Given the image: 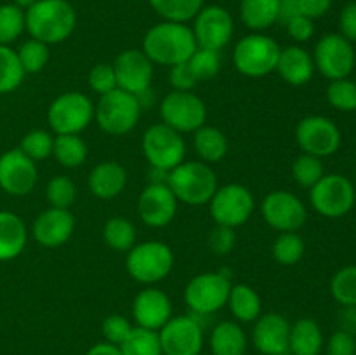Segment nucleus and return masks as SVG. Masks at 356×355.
Segmentation results:
<instances>
[{
  "instance_id": "58836bf2",
  "label": "nucleus",
  "mask_w": 356,
  "mask_h": 355,
  "mask_svg": "<svg viewBox=\"0 0 356 355\" xmlns=\"http://www.w3.org/2000/svg\"><path fill=\"white\" fill-rule=\"evenodd\" d=\"M325 174V167L320 157L301 153L292 162V178L301 188H312L318 183Z\"/></svg>"
},
{
  "instance_id": "f704fd0d",
  "label": "nucleus",
  "mask_w": 356,
  "mask_h": 355,
  "mask_svg": "<svg viewBox=\"0 0 356 355\" xmlns=\"http://www.w3.org/2000/svg\"><path fill=\"white\" fill-rule=\"evenodd\" d=\"M306 251L305 239L298 232H284L275 239L271 254L282 267H294L302 260Z\"/></svg>"
},
{
  "instance_id": "cd10ccee",
  "label": "nucleus",
  "mask_w": 356,
  "mask_h": 355,
  "mask_svg": "<svg viewBox=\"0 0 356 355\" xmlns=\"http://www.w3.org/2000/svg\"><path fill=\"white\" fill-rule=\"evenodd\" d=\"M323 333L318 322L309 317L291 324L289 333V354L291 355H320L323 350Z\"/></svg>"
},
{
  "instance_id": "6e6d98bb",
  "label": "nucleus",
  "mask_w": 356,
  "mask_h": 355,
  "mask_svg": "<svg viewBox=\"0 0 356 355\" xmlns=\"http://www.w3.org/2000/svg\"><path fill=\"white\" fill-rule=\"evenodd\" d=\"M299 0H278V21L287 24L292 17L299 16Z\"/></svg>"
},
{
  "instance_id": "4d7b16f0",
  "label": "nucleus",
  "mask_w": 356,
  "mask_h": 355,
  "mask_svg": "<svg viewBox=\"0 0 356 355\" xmlns=\"http://www.w3.org/2000/svg\"><path fill=\"white\" fill-rule=\"evenodd\" d=\"M86 355H122L120 347L117 345H111L108 341H101V343L92 345V347L87 350Z\"/></svg>"
},
{
  "instance_id": "9b49d317",
  "label": "nucleus",
  "mask_w": 356,
  "mask_h": 355,
  "mask_svg": "<svg viewBox=\"0 0 356 355\" xmlns=\"http://www.w3.org/2000/svg\"><path fill=\"white\" fill-rule=\"evenodd\" d=\"M256 209L252 191L240 183H228L218 187L209 200V212L216 225L238 228L245 225Z\"/></svg>"
},
{
  "instance_id": "f03ea898",
  "label": "nucleus",
  "mask_w": 356,
  "mask_h": 355,
  "mask_svg": "<svg viewBox=\"0 0 356 355\" xmlns=\"http://www.w3.org/2000/svg\"><path fill=\"white\" fill-rule=\"evenodd\" d=\"M24 24L31 38L56 45L73 33L76 13L66 0H37L30 9L24 10Z\"/></svg>"
},
{
  "instance_id": "c756f323",
  "label": "nucleus",
  "mask_w": 356,
  "mask_h": 355,
  "mask_svg": "<svg viewBox=\"0 0 356 355\" xmlns=\"http://www.w3.org/2000/svg\"><path fill=\"white\" fill-rule=\"evenodd\" d=\"M193 148L202 162L216 164L225 159L229 143L221 129L205 124L193 132Z\"/></svg>"
},
{
  "instance_id": "dca6fc26",
  "label": "nucleus",
  "mask_w": 356,
  "mask_h": 355,
  "mask_svg": "<svg viewBox=\"0 0 356 355\" xmlns=\"http://www.w3.org/2000/svg\"><path fill=\"white\" fill-rule=\"evenodd\" d=\"M264 221L277 232H298L308 219V209L296 194L287 190L270 191L261 204Z\"/></svg>"
},
{
  "instance_id": "9d476101",
  "label": "nucleus",
  "mask_w": 356,
  "mask_h": 355,
  "mask_svg": "<svg viewBox=\"0 0 356 355\" xmlns=\"http://www.w3.org/2000/svg\"><path fill=\"white\" fill-rule=\"evenodd\" d=\"M94 120V103L76 90L63 93L49 104L47 122L54 134H80Z\"/></svg>"
},
{
  "instance_id": "de8ad7c7",
  "label": "nucleus",
  "mask_w": 356,
  "mask_h": 355,
  "mask_svg": "<svg viewBox=\"0 0 356 355\" xmlns=\"http://www.w3.org/2000/svg\"><path fill=\"white\" fill-rule=\"evenodd\" d=\"M132 329H134V326H132L131 320L127 317L120 315V313H111L101 324V334H103L104 341L117 345V347H120L127 340Z\"/></svg>"
},
{
  "instance_id": "a18cd8bd",
  "label": "nucleus",
  "mask_w": 356,
  "mask_h": 355,
  "mask_svg": "<svg viewBox=\"0 0 356 355\" xmlns=\"http://www.w3.org/2000/svg\"><path fill=\"white\" fill-rule=\"evenodd\" d=\"M327 101L339 111H356V82L350 79L330 80L327 87Z\"/></svg>"
},
{
  "instance_id": "49530a36",
  "label": "nucleus",
  "mask_w": 356,
  "mask_h": 355,
  "mask_svg": "<svg viewBox=\"0 0 356 355\" xmlns=\"http://www.w3.org/2000/svg\"><path fill=\"white\" fill-rule=\"evenodd\" d=\"M87 84H89L90 90L96 93L97 96H104V94L118 89L113 65H108V63H97V65H94L90 68L89 77H87Z\"/></svg>"
},
{
  "instance_id": "2f4dec72",
  "label": "nucleus",
  "mask_w": 356,
  "mask_h": 355,
  "mask_svg": "<svg viewBox=\"0 0 356 355\" xmlns=\"http://www.w3.org/2000/svg\"><path fill=\"white\" fill-rule=\"evenodd\" d=\"M89 148L87 143L80 138V134H56L52 157L58 160L59 166L66 169H76L86 164Z\"/></svg>"
},
{
  "instance_id": "ea45409f",
  "label": "nucleus",
  "mask_w": 356,
  "mask_h": 355,
  "mask_svg": "<svg viewBox=\"0 0 356 355\" xmlns=\"http://www.w3.org/2000/svg\"><path fill=\"white\" fill-rule=\"evenodd\" d=\"M16 54L24 73L42 72V70L47 66L49 59H51L49 45L40 40H35V38L23 42V44L19 45V49L16 51Z\"/></svg>"
},
{
  "instance_id": "a878e982",
  "label": "nucleus",
  "mask_w": 356,
  "mask_h": 355,
  "mask_svg": "<svg viewBox=\"0 0 356 355\" xmlns=\"http://www.w3.org/2000/svg\"><path fill=\"white\" fill-rule=\"evenodd\" d=\"M28 242V230L23 219L10 211H0V261L21 256Z\"/></svg>"
},
{
  "instance_id": "393cba45",
  "label": "nucleus",
  "mask_w": 356,
  "mask_h": 355,
  "mask_svg": "<svg viewBox=\"0 0 356 355\" xmlns=\"http://www.w3.org/2000/svg\"><path fill=\"white\" fill-rule=\"evenodd\" d=\"M127 171L117 160H104L96 164L87 178V187L94 197L111 200L118 197L127 187Z\"/></svg>"
},
{
  "instance_id": "2eb2a0df",
  "label": "nucleus",
  "mask_w": 356,
  "mask_h": 355,
  "mask_svg": "<svg viewBox=\"0 0 356 355\" xmlns=\"http://www.w3.org/2000/svg\"><path fill=\"white\" fill-rule=\"evenodd\" d=\"M313 61L325 79H348L355 70L356 52L353 44L341 33H327L316 42Z\"/></svg>"
},
{
  "instance_id": "72a5a7b5",
  "label": "nucleus",
  "mask_w": 356,
  "mask_h": 355,
  "mask_svg": "<svg viewBox=\"0 0 356 355\" xmlns=\"http://www.w3.org/2000/svg\"><path fill=\"white\" fill-rule=\"evenodd\" d=\"M204 2L205 0H149V6L163 21L188 23L204 7Z\"/></svg>"
},
{
  "instance_id": "e433bc0d",
  "label": "nucleus",
  "mask_w": 356,
  "mask_h": 355,
  "mask_svg": "<svg viewBox=\"0 0 356 355\" xmlns=\"http://www.w3.org/2000/svg\"><path fill=\"white\" fill-rule=\"evenodd\" d=\"M26 73L10 45H0V94H9L23 84Z\"/></svg>"
},
{
  "instance_id": "3c124183",
  "label": "nucleus",
  "mask_w": 356,
  "mask_h": 355,
  "mask_svg": "<svg viewBox=\"0 0 356 355\" xmlns=\"http://www.w3.org/2000/svg\"><path fill=\"white\" fill-rule=\"evenodd\" d=\"M169 82L172 86V90H193L198 80L191 73L188 63H181V65L170 66Z\"/></svg>"
},
{
  "instance_id": "79ce46f5",
  "label": "nucleus",
  "mask_w": 356,
  "mask_h": 355,
  "mask_svg": "<svg viewBox=\"0 0 356 355\" xmlns=\"http://www.w3.org/2000/svg\"><path fill=\"white\" fill-rule=\"evenodd\" d=\"M52 146H54V136L45 129H33L26 132L19 143L21 152L33 162L49 159L52 155Z\"/></svg>"
},
{
  "instance_id": "f8f14e48",
  "label": "nucleus",
  "mask_w": 356,
  "mask_h": 355,
  "mask_svg": "<svg viewBox=\"0 0 356 355\" xmlns=\"http://www.w3.org/2000/svg\"><path fill=\"white\" fill-rule=\"evenodd\" d=\"M160 118L174 131L186 134L205 125L207 106L193 90H170L160 103Z\"/></svg>"
},
{
  "instance_id": "b1692460",
  "label": "nucleus",
  "mask_w": 356,
  "mask_h": 355,
  "mask_svg": "<svg viewBox=\"0 0 356 355\" xmlns=\"http://www.w3.org/2000/svg\"><path fill=\"white\" fill-rule=\"evenodd\" d=\"M275 72H278L280 79L289 86H306L312 82L316 72L313 54L301 45H289V47L280 49Z\"/></svg>"
},
{
  "instance_id": "864d4df0",
  "label": "nucleus",
  "mask_w": 356,
  "mask_h": 355,
  "mask_svg": "<svg viewBox=\"0 0 356 355\" xmlns=\"http://www.w3.org/2000/svg\"><path fill=\"white\" fill-rule=\"evenodd\" d=\"M339 33L351 44L356 42V2H348L341 10Z\"/></svg>"
},
{
  "instance_id": "412c9836",
  "label": "nucleus",
  "mask_w": 356,
  "mask_h": 355,
  "mask_svg": "<svg viewBox=\"0 0 356 355\" xmlns=\"http://www.w3.org/2000/svg\"><path fill=\"white\" fill-rule=\"evenodd\" d=\"M172 317V301L162 289L148 285L139 291L132 301V319L136 326L160 331Z\"/></svg>"
},
{
  "instance_id": "8fccbe9b",
  "label": "nucleus",
  "mask_w": 356,
  "mask_h": 355,
  "mask_svg": "<svg viewBox=\"0 0 356 355\" xmlns=\"http://www.w3.org/2000/svg\"><path fill=\"white\" fill-rule=\"evenodd\" d=\"M327 355H356V338L346 329H339L325 345Z\"/></svg>"
},
{
  "instance_id": "052dcab7",
  "label": "nucleus",
  "mask_w": 356,
  "mask_h": 355,
  "mask_svg": "<svg viewBox=\"0 0 356 355\" xmlns=\"http://www.w3.org/2000/svg\"><path fill=\"white\" fill-rule=\"evenodd\" d=\"M200 355H212V354H200Z\"/></svg>"
},
{
  "instance_id": "5fc2aeb1",
  "label": "nucleus",
  "mask_w": 356,
  "mask_h": 355,
  "mask_svg": "<svg viewBox=\"0 0 356 355\" xmlns=\"http://www.w3.org/2000/svg\"><path fill=\"white\" fill-rule=\"evenodd\" d=\"M332 0H299V13L309 19H318L329 13Z\"/></svg>"
},
{
  "instance_id": "f3484780",
  "label": "nucleus",
  "mask_w": 356,
  "mask_h": 355,
  "mask_svg": "<svg viewBox=\"0 0 356 355\" xmlns=\"http://www.w3.org/2000/svg\"><path fill=\"white\" fill-rule=\"evenodd\" d=\"M191 30L198 47L219 52L232 42L235 24L228 9L221 6H204L193 17Z\"/></svg>"
},
{
  "instance_id": "7ed1b4c3",
  "label": "nucleus",
  "mask_w": 356,
  "mask_h": 355,
  "mask_svg": "<svg viewBox=\"0 0 356 355\" xmlns=\"http://www.w3.org/2000/svg\"><path fill=\"white\" fill-rule=\"evenodd\" d=\"M167 184L177 202L200 207L209 204L218 190V176L209 164L202 160H184L169 173Z\"/></svg>"
},
{
  "instance_id": "6e6552de",
  "label": "nucleus",
  "mask_w": 356,
  "mask_h": 355,
  "mask_svg": "<svg viewBox=\"0 0 356 355\" xmlns=\"http://www.w3.org/2000/svg\"><path fill=\"white\" fill-rule=\"evenodd\" d=\"M355 183L343 174H323L322 180L309 188V204L323 218H343L355 207Z\"/></svg>"
},
{
  "instance_id": "423d86ee",
  "label": "nucleus",
  "mask_w": 356,
  "mask_h": 355,
  "mask_svg": "<svg viewBox=\"0 0 356 355\" xmlns=\"http://www.w3.org/2000/svg\"><path fill=\"white\" fill-rule=\"evenodd\" d=\"M280 45L275 38L264 33L245 35L240 38L233 49V65L236 72L249 79H261L277 70Z\"/></svg>"
},
{
  "instance_id": "bb28decb",
  "label": "nucleus",
  "mask_w": 356,
  "mask_h": 355,
  "mask_svg": "<svg viewBox=\"0 0 356 355\" xmlns=\"http://www.w3.org/2000/svg\"><path fill=\"white\" fill-rule=\"evenodd\" d=\"M209 347L212 355H245L249 341L236 320H222L212 327Z\"/></svg>"
},
{
  "instance_id": "1a4fd4ad",
  "label": "nucleus",
  "mask_w": 356,
  "mask_h": 355,
  "mask_svg": "<svg viewBox=\"0 0 356 355\" xmlns=\"http://www.w3.org/2000/svg\"><path fill=\"white\" fill-rule=\"evenodd\" d=\"M141 150L149 167H156L170 173L174 167L184 162L186 157V143L181 132L163 122L149 125L141 139Z\"/></svg>"
},
{
  "instance_id": "603ef678",
  "label": "nucleus",
  "mask_w": 356,
  "mask_h": 355,
  "mask_svg": "<svg viewBox=\"0 0 356 355\" xmlns=\"http://www.w3.org/2000/svg\"><path fill=\"white\" fill-rule=\"evenodd\" d=\"M285 26H287V31H289V35H291L292 40L298 42V44L308 42L309 38L315 35V24H313V19L302 16V14L292 17V19L289 21Z\"/></svg>"
},
{
  "instance_id": "37998d69",
  "label": "nucleus",
  "mask_w": 356,
  "mask_h": 355,
  "mask_svg": "<svg viewBox=\"0 0 356 355\" xmlns=\"http://www.w3.org/2000/svg\"><path fill=\"white\" fill-rule=\"evenodd\" d=\"M45 198L49 207L70 209L76 200V187L68 176H54L45 187Z\"/></svg>"
},
{
  "instance_id": "13d9d810",
  "label": "nucleus",
  "mask_w": 356,
  "mask_h": 355,
  "mask_svg": "<svg viewBox=\"0 0 356 355\" xmlns=\"http://www.w3.org/2000/svg\"><path fill=\"white\" fill-rule=\"evenodd\" d=\"M167 180H169V173H167V171L156 169V167H149L148 183L162 184V183H167Z\"/></svg>"
},
{
  "instance_id": "4c0bfd02",
  "label": "nucleus",
  "mask_w": 356,
  "mask_h": 355,
  "mask_svg": "<svg viewBox=\"0 0 356 355\" xmlns=\"http://www.w3.org/2000/svg\"><path fill=\"white\" fill-rule=\"evenodd\" d=\"M330 294L344 308L356 306V265L343 267L332 275Z\"/></svg>"
},
{
  "instance_id": "c9c22d12",
  "label": "nucleus",
  "mask_w": 356,
  "mask_h": 355,
  "mask_svg": "<svg viewBox=\"0 0 356 355\" xmlns=\"http://www.w3.org/2000/svg\"><path fill=\"white\" fill-rule=\"evenodd\" d=\"M122 355H163L159 331L134 326L127 340L120 345Z\"/></svg>"
},
{
  "instance_id": "c03bdc74",
  "label": "nucleus",
  "mask_w": 356,
  "mask_h": 355,
  "mask_svg": "<svg viewBox=\"0 0 356 355\" xmlns=\"http://www.w3.org/2000/svg\"><path fill=\"white\" fill-rule=\"evenodd\" d=\"M186 63L198 82L214 79L221 70V56L218 51H211V49L197 47V51Z\"/></svg>"
},
{
  "instance_id": "ddd939ff",
  "label": "nucleus",
  "mask_w": 356,
  "mask_h": 355,
  "mask_svg": "<svg viewBox=\"0 0 356 355\" xmlns=\"http://www.w3.org/2000/svg\"><path fill=\"white\" fill-rule=\"evenodd\" d=\"M204 315L170 317L159 331L163 355H200L204 348Z\"/></svg>"
},
{
  "instance_id": "a211bd4d",
  "label": "nucleus",
  "mask_w": 356,
  "mask_h": 355,
  "mask_svg": "<svg viewBox=\"0 0 356 355\" xmlns=\"http://www.w3.org/2000/svg\"><path fill=\"white\" fill-rule=\"evenodd\" d=\"M38 181L37 162L28 159L19 148L0 155V188L13 197H24Z\"/></svg>"
},
{
  "instance_id": "a19ab883",
  "label": "nucleus",
  "mask_w": 356,
  "mask_h": 355,
  "mask_svg": "<svg viewBox=\"0 0 356 355\" xmlns=\"http://www.w3.org/2000/svg\"><path fill=\"white\" fill-rule=\"evenodd\" d=\"M26 30L24 10L14 3L0 6V45H10Z\"/></svg>"
},
{
  "instance_id": "bf43d9fd",
  "label": "nucleus",
  "mask_w": 356,
  "mask_h": 355,
  "mask_svg": "<svg viewBox=\"0 0 356 355\" xmlns=\"http://www.w3.org/2000/svg\"><path fill=\"white\" fill-rule=\"evenodd\" d=\"M35 2H37V0H13L14 6L19 7V9H23V10H28V9H30V7L33 6Z\"/></svg>"
},
{
  "instance_id": "473e14b6",
  "label": "nucleus",
  "mask_w": 356,
  "mask_h": 355,
  "mask_svg": "<svg viewBox=\"0 0 356 355\" xmlns=\"http://www.w3.org/2000/svg\"><path fill=\"white\" fill-rule=\"evenodd\" d=\"M103 240L117 253H129L136 246V226L125 216H113L104 223Z\"/></svg>"
},
{
  "instance_id": "4468645a",
  "label": "nucleus",
  "mask_w": 356,
  "mask_h": 355,
  "mask_svg": "<svg viewBox=\"0 0 356 355\" xmlns=\"http://www.w3.org/2000/svg\"><path fill=\"white\" fill-rule=\"evenodd\" d=\"M296 141L302 153L325 157L334 155L341 148L343 136L336 122L323 115H308L296 127Z\"/></svg>"
},
{
  "instance_id": "5701e85b",
  "label": "nucleus",
  "mask_w": 356,
  "mask_h": 355,
  "mask_svg": "<svg viewBox=\"0 0 356 355\" xmlns=\"http://www.w3.org/2000/svg\"><path fill=\"white\" fill-rule=\"evenodd\" d=\"M291 324L282 313H261L252 327V345L261 355L289 354Z\"/></svg>"
},
{
  "instance_id": "4be33fe9",
  "label": "nucleus",
  "mask_w": 356,
  "mask_h": 355,
  "mask_svg": "<svg viewBox=\"0 0 356 355\" xmlns=\"http://www.w3.org/2000/svg\"><path fill=\"white\" fill-rule=\"evenodd\" d=\"M75 232V216L70 209L49 207L35 218L31 235L35 242L47 249H56L68 242Z\"/></svg>"
},
{
  "instance_id": "6ab92c4d",
  "label": "nucleus",
  "mask_w": 356,
  "mask_h": 355,
  "mask_svg": "<svg viewBox=\"0 0 356 355\" xmlns=\"http://www.w3.org/2000/svg\"><path fill=\"white\" fill-rule=\"evenodd\" d=\"M177 204L179 202L169 184L148 183L138 198L139 219L149 228H163L176 218Z\"/></svg>"
},
{
  "instance_id": "20e7f679",
  "label": "nucleus",
  "mask_w": 356,
  "mask_h": 355,
  "mask_svg": "<svg viewBox=\"0 0 356 355\" xmlns=\"http://www.w3.org/2000/svg\"><path fill=\"white\" fill-rule=\"evenodd\" d=\"M174 268V253L162 240H145L132 247L125 258V270L136 282L153 285L169 277Z\"/></svg>"
},
{
  "instance_id": "0eeeda50",
  "label": "nucleus",
  "mask_w": 356,
  "mask_h": 355,
  "mask_svg": "<svg viewBox=\"0 0 356 355\" xmlns=\"http://www.w3.org/2000/svg\"><path fill=\"white\" fill-rule=\"evenodd\" d=\"M232 278L222 270L204 271L191 278L184 287V303L195 315L211 317L222 310L232 291Z\"/></svg>"
},
{
  "instance_id": "680f3d73",
  "label": "nucleus",
  "mask_w": 356,
  "mask_h": 355,
  "mask_svg": "<svg viewBox=\"0 0 356 355\" xmlns=\"http://www.w3.org/2000/svg\"><path fill=\"white\" fill-rule=\"evenodd\" d=\"M355 187H356V176H355Z\"/></svg>"
},
{
  "instance_id": "c85d7f7f",
  "label": "nucleus",
  "mask_w": 356,
  "mask_h": 355,
  "mask_svg": "<svg viewBox=\"0 0 356 355\" xmlns=\"http://www.w3.org/2000/svg\"><path fill=\"white\" fill-rule=\"evenodd\" d=\"M226 306L238 324H254L263 312L259 292L249 284H233Z\"/></svg>"
},
{
  "instance_id": "aec40b11",
  "label": "nucleus",
  "mask_w": 356,
  "mask_h": 355,
  "mask_svg": "<svg viewBox=\"0 0 356 355\" xmlns=\"http://www.w3.org/2000/svg\"><path fill=\"white\" fill-rule=\"evenodd\" d=\"M113 70L118 89L134 94V96L152 89L153 63L141 49L122 51L115 58Z\"/></svg>"
},
{
  "instance_id": "7c9ffc66",
  "label": "nucleus",
  "mask_w": 356,
  "mask_h": 355,
  "mask_svg": "<svg viewBox=\"0 0 356 355\" xmlns=\"http://www.w3.org/2000/svg\"><path fill=\"white\" fill-rule=\"evenodd\" d=\"M240 19L249 30L263 33L278 21V0H242Z\"/></svg>"
},
{
  "instance_id": "39448f33",
  "label": "nucleus",
  "mask_w": 356,
  "mask_h": 355,
  "mask_svg": "<svg viewBox=\"0 0 356 355\" xmlns=\"http://www.w3.org/2000/svg\"><path fill=\"white\" fill-rule=\"evenodd\" d=\"M141 111L138 96L115 89L99 96V101L94 106V120L108 136H125L138 125Z\"/></svg>"
},
{
  "instance_id": "f257e3e1",
  "label": "nucleus",
  "mask_w": 356,
  "mask_h": 355,
  "mask_svg": "<svg viewBox=\"0 0 356 355\" xmlns=\"http://www.w3.org/2000/svg\"><path fill=\"white\" fill-rule=\"evenodd\" d=\"M197 47L191 26L176 21H160L145 33L141 51L153 65L170 68L186 63Z\"/></svg>"
},
{
  "instance_id": "09e8293b",
  "label": "nucleus",
  "mask_w": 356,
  "mask_h": 355,
  "mask_svg": "<svg viewBox=\"0 0 356 355\" xmlns=\"http://www.w3.org/2000/svg\"><path fill=\"white\" fill-rule=\"evenodd\" d=\"M236 242V235H235V228H228V226H221L216 225L214 228L211 230L209 233V249L211 253H214L216 256H226L233 251Z\"/></svg>"
},
{
  "instance_id": "e2e57ef3",
  "label": "nucleus",
  "mask_w": 356,
  "mask_h": 355,
  "mask_svg": "<svg viewBox=\"0 0 356 355\" xmlns=\"http://www.w3.org/2000/svg\"><path fill=\"white\" fill-rule=\"evenodd\" d=\"M284 355H291V354H284Z\"/></svg>"
}]
</instances>
